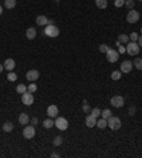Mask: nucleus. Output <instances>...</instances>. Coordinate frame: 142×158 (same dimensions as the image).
Wrapping results in <instances>:
<instances>
[{"label": "nucleus", "instance_id": "obj_1", "mask_svg": "<svg viewBox=\"0 0 142 158\" xmlns=\"http://www.w3.org/2000/svg\"><path fill=\"white\" fill-rule=\"evenodd\" d=\"M139 49H141V47L138 46L137 42H128L126 43V47H125V51L129 54V56H137V54L139 53Z\"/></svg>", "mask_w": 142, "mask_h": 158}, {"label": "nucleus", "instance_id": "obj_2", "mask_svg": "<svg viewBox=\"0 0 142 158\" xmlns=\"http://www.w3.org/2000/svg\"><path fill=\"white\" fill-rule=\"evenodd\" d=\"M44 34L47 37H57L60 34V29L54 24H47L44 29Z\"/></svg>", "mask_w": 142, "mask_h": 158}, {"label": "nucleus", "instance_id": "obj_3", "mask_svg": "<svg viewBox=\"0 0 142 158\" xmlns=\"http://www.w3.org/2000/svg\"><path fill=\"white\" fill-rule=\"evenodd\" d=\"M54 125H56L57 128L60 130V131H65V130L68 128V121L65 120L64 117H56V121H54Z\"/></svg>", "mask_w": 142, "mask_h": 158}, {"label": "nucleus", "instance_id": "obj_4", "mask_svg": "<svg viewBox=\"0 0 142 158\" xmlns=\"http://www.w3.org/2000/svg\"><path fill=\"white\" fill-rule=\"evenodd\" d=\"M107 121H108V127H110L111 130H114V131H117V130L121 128V120H119L118 117L111 116Z\"/></svg>", "mask_w": 142, "mask_h": 158}, {"label": "nucleus", "instance_id": "obj_5", "mask_svg": "<svg viewBox=\"0 0 142 158\" xmlns=\"http://www.w3.org/2000/svg\"><path fill=\"white\" fill-rule=\"evenodd\" d=\"M36 135V128L34 125H24V130H23V137L27 138V140H31L33 137Z\"/></svg>", "mask_w": 142, "mask_h": 158}, {"label": "nucleus", "instance_id": "obj_6", "mask_svg": "<svg viewBox=\"0 0 142 158\" xmlns=\"http://www.w3.org/2000/svg\"><path fill=\"white\" fill-rule=\"evenodd\" d=\"M105 57L110 63H117L118 58H119V53H118L115 49H110V50L105 53Z\"/></svg>", "mask_w": 142, "mask_h": 158}, {"label": "nucleus", "instance_id": "obj_7", "mask_svg": "<svg viewBox=\"0 0 142 158\" xmlns=\"http://www.w3.org/2000/svg\"><path fill=\"white\" fill-rule=\"evenodd\" d=\"M21 103L24 105H31L34 103V96H33V93L30 91H26L21 94Z\"/></svg>", "mask_w": 142, "mask_h": 158}, {"label": "nucleus", "instance_id": "obj_8", "mask_svg": "<svg viewBox=\"0 0 142 158\" xmlns=\"http://www.w3.org/2000/svg\"><path fill=\"white\" fill-rule=\"evenodd\" d=\"M139 20V13L137 12V10H129L128 12V14H126V21L128 23H131V24H134V23H137V21Z\"/></svg>", "mask_w": 142, "mask_h": 158}, {"label": "nucleus", "instance_id": "obj_9", "mask_svg": "<svg viewBox=\"0 0 142 158\" xmlns=\"http://www.w3.org/2000/svg\"><path fill=\"white\" fill-rule=\"evenodd\" d=\"M124 97H121V96H114L112 98H111V105L112 107H115V108H121V107H124Z\"/></svg>", "mask_w": 142, "mask_h": 158}, {"label": "nucleus", "instance_id": "obj_10", "mask_svg": "<svg viewBox=\"0 0 142 158\" xmlns=\"http://www.w3.org/2000/svg\"><path fill=\"white\" fill-rule=\"evenodd\" d=\"M119 68H121V73H126V74H128V73L134 68V63L129 61V60H125V61L121 63V67H119Z\"/></svg>", "mask_w": 142, "mask_h": 158}, {"label": "nucleus", "instance_id": "obj_11", "mask_svg": "<svg viewBox=\"0 0 142 158\" xmlns=\"http://www.w3.org/2000/svg\"><path fill=\"white\" fill-rule=\"evenodd\" d=\"M38 77H40V73L37 70H28L27 73H26V79H27L30 83H34L36 80H38Z\"/></svg>", "mask_w": 142, "mask_h": 158}, {"label": "nucleus", "instance_id": "obj_12", "mask_svg": "<svg viewBox=\"0 0 142 158\" xmlns=\"http://www.w3.org/2000/svg\"><path fill=\"white\" fill-rule=\"evenodd\" d=\"M85 125L88 127V128H93L97 125V117H94L93 114H88V116L85 117Z\"/></svg>", "mask_w": 142, "mask_h": 158}, {"label": "nucleus", "instance_id": "obj_13", "mask_svg": "<svg viewBox=\"0 0 142 158\" xmlns=\"http://www.w3.org/2000/svg\"><path fill=\"white\" fill-rule=\"evenodd\" d=\"M47 116L50 117V118H56L57 116H58V107L57 105H49V108H47Z\"/></svg>", "mask_w": 142, "mask_h": 158}, {"label": "nucleus", "instance_id": "obj_14", "mask_svg": "<svg viewBox=\"0 0 142 158\" xmlns=\"http://www.w3.org/2000/svg\"><path fill=\"white\" fill-rule=\"evenodd\" d=\"M30 117H28L27 112H20V116H19V123H20L21 125H27L28 123H30Z\"/></svg>", "mask_w": 142, "mask_h": 158}, {"label": "nucleus", "instance_id": "obj_15", "mask_svg": "<svg viewBox=\"0 0 142 158\" xmlns=\"http://www.w3.org/2000/svg\"><path fill=\"white\" fill-rule=\"evenodd\" d=\"M14 67H16V61H14L13 58H7V60L4 61V68L7 71H13Z\"/></svg>", "mask_w": 142, "mask_h": 158}, {"label": "nucleus", "instance_id": "obj_16", "mask_svg": "<svg viewBox=\"0 0 142 158\" xmlns=\"http://www.w3.org/2000/svg\"><path fill=\"white\" fill-rule=\"evenodd\" d=\"M37 36V31L34 27H28L27 30H26V37L28 39V40H33V39H36Z\"/></svg>", "mask_w": 142, "mask_h": 158}, {"label": "nucleus", "instance_id": "obj_17", "mask_svg": "<svg viewBox=\"0 0 142 158\" xmlns=\"http://www.w3.org/2000/svg\"><path fill=\"white\" fill-rule=\"evenodd\" d=\"M36 23L38 26H47V24H49V19H47L46 16H37Z\"/></svg>", "mask_w": 142, "mask_h": 158}, {"label": "nucleus", "instance_id": "obj_18", "mask_svg": "<svg viewBox=\"0 0 142 158\" xmlns=\"http://www.w3.org/2000/svg\"><path fill=\"white\" fill-rule=\"evenodd\" d=\"M3 131L4 133H10V131H13V128H14V125H13V123H10V121H6L3 124Z\"/></svg>", "mask_w": 142, "mask_h": 158}, {"label": "nucleus", "instance_id": "obj_19", "mask_svg": "<svg viewBox=\"0 0 142 158\" xmlns=\"http://www.w3.org/2000/svg\"><path fill=\"white\" fill-rule=\"evenodd\" d=\"M97 127L98 128H105V127H108V121H107V118H100V120H97Z\"/></svg>", "mask_w": 142, "mask_h": 158}, {"label": "nucleus", "instance_id": "obj_20", "mask_svg": "<svg viewBox=\"0 0 142 158\" xmlns=\"http://www.w3.org/2000/svg\"><path fill=\"white\" fill-rule=\"evenodd\" d=\"M118 42L121 43V44H126V43L129 42V36L128 34H119L118 36Z\"/></svg>", "mask_w": 142, "mask_h": 158}, {"label": "nucleus", "instance_id": "obj_21", "mask_svg": "<svg viewBox=\"0 0 142 158\" xmlns=\"http://www.w3.org/2000/svg\"><path fill=\"white\" fill-rule=\"evenodd\" d=\"M4 7L6 9H14L16 7V0H4Z\"/></svg>", "mask_w": 142, "mask_h": 158}, {"label": "nucleus", "instance_id": "obj_22", "mask_svg": "<svg viewBox=\"0 0 142 158\" xmlns=\"http://www.w3.org/2000/svg\"><path fill=\"white\" fill-rule=\"evenodd\" d=\"M95 4L98 9H105L108 6V2L107 0H95Z\"/></svg>", "mask_w": 142, "mask_h": 158}, {"label": "nucleus", "instance_id": "obj_23", "mask_svg": "<svg viewBox=\"0 0 142 158\" xmlns=\"http://www.w3.org/2000/svg\"><path fill=\"white\" fill-rule=\"evenodd\" d=\"M132 63H134V67H135V68H138V70H142V58L137 57Z\"/></svg>", "mask_w": 142, "mask_h": 158}, {"label": "nucleus", "instance_id": "obj_24", "mask_svg": "<svg viewBox=\"0 0 142 158\" xmlns=\"http://www.w3.org/2000/svg\"><path fill=\"white\" fill-rule=\"evenodd\" d=\"M16 91L19 93V94H23V93L27 91V87H26V84H19L16 87Z\"/></svg>", "mask_w": 142, "mask_h": 158}, {"label": "nucleus", "instance_id": "obj_25", "mask_svg": "<svg viewBox=\"0 0 142 158\" xmlns=\"http://www.w3.org/2000/svg\"><path fill=\"white\" fill-rule=\"evenodd\" d=\"M43 125H44V128H51V127H54V121L51 120V118H47V120L43 123Z\"/></svg>", "mask_w": 142, "mask_h": 158}, {"label": "nucleus", "instance_id": "obj_26", "mask_svg": "<svg viewBox=\"0 0 142 158\" xmlns=\"http://www.w3.org/2000/svg\"><path fill=\"white\" fill-rule=\"evenodd\" d=\"M121 74H122V73H121V70H119V71H117V70H115V71H112V73H111V79L117 81V80H119V79H121Z\"/></svg>", "mask_w": 142, "mask_h": 158}, {"label": "nucleus", "instance_id": "obj_27", "mask_svg": "<svg viewBox=\"0 0 142 158\" xmlns=\"http://www.w3.org/2000/svg\"><path fill=\"white\" fill-rule=\"evenodd\" d=\"M7 80H9V81H16V80H17V74L14 73V71H9Z\"/></svg>", "mask_w": 142, "mask_h": 158}, {"label": "nucleus", "instance_id": "obj_28", "mask_svg": "<svg viewBox=\"0 0 142 158\" xmlns=\"http://www.w3.org/2000/svg\"><path fill=\"white\" fill-rule=\"evenodd\" d=\"M111 114H112V112H111V110H108V108H105L104 111H101V116L104 117V118H107V120L111 117Z\"/></svg>", "mask_w": 142, "mask_h": 158}, {"label": "nucleus", "instance_id": "obj_29", "mask_svg": "<svg viewBox=\"0 0 142 158\" xmlns=\"http://www.w3.org/2000/svg\"><path fill=\"white\" fill-rule=\"evenodd\" d=\"M91 114H93L94 117H97V118H98V117L101 116V110H100L98 107H95V108H93V110H91Z\"/></svg>", "mask_w": 142, "mask_h": 158}, {"label": "nucleus", "instance_id": "obj_30", "mask_svg": "<svg viewBox=\"0 0 142 158\" xmlns=\"http://www.w3.org/2000/svg\"><path fill=\"white\" fill-rule=\"evenodd\" d=\"M125 6L129 9V10H132L135 6V0H125Z\"/></svg>", "mask_w": 142, "mask_h": 158}, {"label": "nucleus", "instance_id": "obj_31", "mask_svg": "<svg viewBox=\"0 0 142 158\" xmlns=\"http://www.w3.org/2000/svg\"><path fill=\"white\" fill-rule=\"evenodd\" d=\"M27 91H30V93H36V91H37V86H36V83H30V86L27 87Z\"/></svg>", "mask_w": 142, "mask_h": 158}, {"label": "nucleus", "instance_id": "obj_32", "mask_svg": "<svg viewBox=\"0 0 142 158\" xmlns=\"http://www.w3.org/2000/svg\"><path fill=\"white\" fill-rule=\"evenodd\" d=\"M138 33L137 31H134V33H131L129 34V42H138Z\"/></svg>", "mask_w": 142, "mask_h": 158}, {"label": "nucleus", "instance_id": "obj_33", "mask_svg": "<svg viewBox=\"0 0 142 158\" xmlns=\"http://www.w3.org/2000/svg\"><path fill=\"white\" fill-rule=\"evenodd\" d=\"M53 144H54V147L61 145V144H63V138H61V137H56L53 140Z\"/></svg>", "mask_w": 142, "mask_h": 158}, {"label": "nucleus", "instance_id": "obj_34", "mask_svg": "<svg viewBox=\"0 0 142 158\" xmlns=\"http://www.w3.org/2000/svg\"><path fill=\"white\" fill-rule=\"evenodd\" d=\"M114 4H115V7H122V6H125V0H114Z\"/></svg>", "mask_w": 142, "mask_h": 158}, {"label": "nucleus", "instance_id": "obj_35", "mask_svg": "<svg viewBox=\"0 0 142 158\" xmlns=\"http://www.w3.org/2000/svg\"><path fill=\"white\" fill-rule=\"evenodd\" d=\"M82 111L84 112H91V107L88 105L87 101H84V104H82Z\"/></svg>", "mask_w": 142, "mask_h": 158}, {"label": "nucleus", "instance_id": "obj_36", "mask_svg": "<svg viewBox=\"0 0 142 158\" xmlns=\"http://www.w3.org/2000/svg\"><path fill=\"white\" fill-rule=\"evenodd\" d=\"M108 50H110V47L107 46V44H101V46H100V51H101V53H107Z\"/></svg>", "mask_w": 142, "mask_h": 158}, {"label": "nucleus", "instance_id": "obj_37", "mask_svg": "<svg viewBox=\"0 0 142 158\" xmlns=\"http://www.w3.org/2000/svg\"><path fill=\"white\" fill-rule=\"evenodd\" d=\"M135 111H137V108H135V107H129V111H128V114H129V116H134Z\"/></svg>", "mask_w": 142, "mask_h": 158}, {"label": "nucleus", "instance_id": "obj_38", "mask_svg": "<svg viewBox=\"0 0 142 158\" xmlns=\"http://www.w3.org/2000/svg\"><path fill=\"white\" fill-rule=\"evenodd\" d=\"M30 123H31V124H33V125H36V124H37V123H38V118H37V117H33L31 120H30Z\"/></svg>", "mask_w": 142, "mask_h": 158}, {"label": "nucleus", "instance_id": "obj_39", "mask_svg": "<svg viewBox=\"0 0 142 158\" xmlns=\"http://www.w3.org/2000/svg\"><path fill=\"white\" fill-rule=\"evenodd\" d=\"M118 53H125V47H124V46H118Z\"/></svg>", "mask_w": 142, "mask_h": 158}, {"label": "nucleus", "instance_id": "obj_40", "mask_svg": "<svg viewBox=\"0 0 142 158\" xmlns=\"http://www.w3.org/2000/svg\"><path fill=\"white\" fill-rule=\"evenodd\" d=\"M137 43H138L139 47H142V36H139V37H138V42H137Z\"/></svg>", "mask_w": 142, "mask_h": 158}, {"label": "nucleus", "instance_id": "obj_41", "mask_svg": "<svg viewBox=\"0 0 142 158\" xmlns=\"http://www.w3.org/2000/svg\"><path fill=\"white\" fill-rule=\"evenodd\" d=\"M51 157H53V158H58V157H60V155L57 154V152H53V154H51Z\"/></svg>", "mask_w": 142, "mask_h": 158}, {"label": "nucleus", "instance_id": "obj_42", "mask_svg": "<svg viewBox=\"0 0 142 158\" xmlns=\"http://www.w3.org/2000/svg\"><path fill=\"white\" fill-rule=\"evenodd\" d=\"M2 13H3V7L0 6V16H2Z\"/></svg>", "mask_w": 142, "mask_h": 158}, {"label": "nucleus", "instance_id": "obj_43", "mask_svg": "<svg viewBox=\"0 0 142 158\" xmlns=\"http://www.w3.org/2000/svg\"><path fill=\"white\" fill-rule=\"evenodd\" d=\"M3 68H4V67L2 66V64H0V73H2V71H3Z\"/></svg>", "mask_w": 142, "mask_h": 158}, {"label": "nucleus", "instance_id": "obj_44", "mask_svg": "<svg viewBox=\"0 0 142 158\" xmlns=\"http://www.w3.org/2000/svg\"><path fill=\"white\" fill-rule=\"evenodd\" d=\"M141 34H142V27H141Z\"/></svg>", "mask_w": 142, "mask_h": 158}, {"label": "nucleus", "instance_id": "obj_45", "mask_svg": "<svg viewBox=\"0 0 142 158\" xmlns=\"http://www.w3.org/2000/svg\"><path fill=\"white\" fill-rule=\"evenodd\" d=\"M139 2H142V0H139Z\"/></svg>", "mask_w": 142, "mask_h": 158}]
</instances>
